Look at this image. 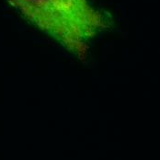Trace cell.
Instances as JSON below:
<instances>
[{
  "mask_svg": "<svg viewBox=\"0 0 160 160\" xmlns=\"http://www.w3.org/2000/svg\"><path fill=\"white\" fill-rule=\"evenodd\" d=\"M21 15L80 59L111 19L88 0H11Z\"/></svg>",
  "mask_w": 160,
  "mask_h": 160,
  "instance_id": "1",
  "label": "cell"
}]
</instances>
